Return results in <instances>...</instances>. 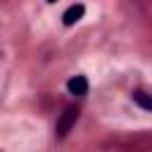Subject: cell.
Returning <instances> with one entry per match:
<instances>
[{
    "mask_svg": "<svg viewBox=\"0 0 152 152\" xmlns=\"http://www.w3.org/2000/svg\"><path fill=\"white\" fill-rule=\"evenodd\" d=\"M76 121H78V109H76V107H66V109L59 114V119H57L55 135H57V138H64V135L76 126Z\"/></svg>",
    "mask_w": 152,
    "mask_h": 152,
    "instance_id": "6da1fadb",
    "label": "cell"
},
{
    "mask_svg": "<svg viewBox=\"0 0 152 152\" xmlns=\"http://www.w3.org/2000/svg\"><path fill=\"white\" fill-rule=\"evenodd\" d=\"M133 102H135L140 109L152 112V95H147V93H142V90H135V93H133Z\"/></svg>",
    "mask_w": 152,
    "mask_h": 152,
    "instance_id": "277c9868",
    "label": "cell"
},
{
    "mask_svg": "<svg viewBox=\"0 0 152 152\" xmlns=\"http://www.w3.org/2000/svg\"><path fill=\"white\" fill-rule=\"evenodd\" d=\"M48 2H57V0H48Z\"/></svg>",
    "mask_w": 152,
    "mask_h": 152,
    "instance_id": "5b68a950",
    "label": "cell"
},
{
    "mask_svg": "<svg viewBox=\"0 0 152 152\" xmlns=\"http://www.w3.org/2000/svg\"><path fill=\"white\" fill-rule=\"evenodd\" d=\"M83 14H86V7H83V5H71V7L62 14V21H64V26H74L76 21L83 19Z\"/></svg>",
    "mask_w": 152,
    "mask_h": 152,
    "instance_id": "3957f363",
    "label": "cell"
},
{
    "mask_svg": "<svg viewBox=\"0 0 152 152\" xmlns=\"http://www.w3.org/2000/svg\"><path fill=\"white\" fill-rule=\"evenodd\" d=\"M66 88H69L71 95L83 97V95L88 93V78H86V76H71V78L66 81Z\"/></svg>",
    "mask_w": 152,
    "mask_h": 152,
    "instance_id": "7a4b0ae2",
    "label": "cell"
}]
</instances>
